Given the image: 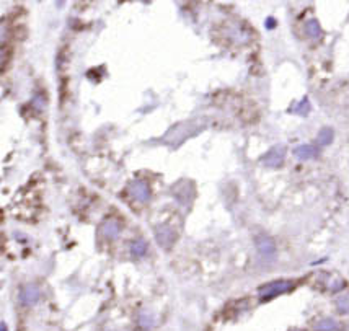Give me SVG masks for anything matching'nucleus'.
<instances>
[{
  "label": "nucleus",
  "mask_w": 349,
  "mask_h": 331,
  "mask_svg": "<svg viewBox=\"0 0 349 331\" xmlns=\"http://www.w3.org/2000/svg\"><path fill=\"white\" fill-rule=\"evenodd\" d=\"M155 238L157 242L162 248H165V250H168L171 248V245L175 243L176 240V233L173 228H170L168 225H160V227L155 228Z\"/></svg>",
  "instance_id": "obj_2"
},
{
  "label": "nucleus",
  "mask_w": 349,
  "mask_h": 331,
  "mask_svg": "<svg viewBox=\"0 0 349 331\" xmlns=\"http://www.w3.org/2000/svg\"><path fill=\"white\" fill-rule=\"evenodd\" d=\"M266 25H267V26H274V25H276V21L272 20V18H269V20H266Z\"/></svg>",
  "instance_id": "obj_16"
},
{
  "label": "nucleus",
  "mask_w": 349,
  "mask_h": 331,
  "mask_svg": "<svg viewBox=\"0 0 349 331\" xmlns=\"http://www.w3.org/2000/svg\"><path fill=\"white\" fill-rule=\"evenodd\" d=\"M308 109H310V106H308V100H302V102H300L297 106H295L292 111L294 113H297V114H307L308 113Z\"/></svg>",
  "instance_id": "obj_15"
},
{
  "label": "nucleus",
  "mask_w": 349,
  "mask_h": 331,
  "mask_svg": "<svg viewBox=\"0 0 349 331\" xmlns=\"http://www.w3.org/2000/svg\"><path fill=\"white\" fill-rule=\"evenodd\" d=\"M0 328H2V330H0V331H7V325H5V323H3V321H2V323H0Z\"/></svg>",
  "instance_id": "obj_17"
},
{
  "label": "nucleus",
  "mask_w": 349,
  "mask_h": 331,
  "mask_svg": "<svg viewBox=\"0 0 349 331\" xmlns=\"http://www.w3.org/2000/svg\"><path fill=\"white\" fill-rule=\"evenodd\" d=\"M284 155H286V148L283 145H276L263 155V163H265L266 166H271V168H277V166L283 165Z\"/></svg>",
  "instance_id": "obj_3"
},
{
  "label": "nucleus",
  "mask_w": 349,
  "mask_h": 331,
  "mask_svg": "<svg viewBox=\"0 0 349 331\" xmlns=\"http://www.w3.org/2000/svg\"><path fill=\"white\" fill-rule=\"evenodd\" d=\"M20 299H21V304L23 305H35L38 300H40V289L36 286H26L25 289L21 290L20 294Z\"/></svg>",
  "instance_id": "obj_6"
},
{
  "label": "nucleus",
  "mask_w": 349,
  "mask_h": 331,
  "mask_svg": "<svg viewBox=\"0 0 349 331\" xmlns=\"http://www.w3.org/2000/svg\"><path fill=\"white\" fill-rule=\"evenodd\" d=\"M131 253H132V256H136V258L144 256L145 253H147V243H145V240H144V238H139V240H136V242H132V245H131Z\"/></svg>",
  "instance_id": "obj_10"
},
{
  "label": "nucleus",
  "mask_w": 349,
  "mask_h": 331,
  "mask_svg": "<svg viewBox=\"0 0 349 331\" xmlns=\"http://www.w3.org/2000/svg\"><path fill=\"white\" fill-rule=\"evenodd\" d=\"M119 230H121V227H119V224L114 222V220H106V222L102 225V232L103 235H106L108 238H116L119 235Z\"/></svg>",
  "instance_id": "obj_8"
},
{
  "label": "nucleus",
  "mask_w": 349,
  "mask_h": 331,
  "mask_svg": "<svg viewBox=\"0 0 349 331\" xmlns=\"http://www.w3.org/2000/svg\"><path fill=\"white\" fill-rule=\"evenodd\" d=\"M129 194L132 196L134 199L141 201V203H145L150 198V189L144 181H132L131 186H129Z\"/></svg>",
  "instance_id": "obj_5"
},
{
  "label": "nucleus",
  "mask_w": 349,
  "mask_h": 331,
  "mask_svg": "<svg viewBox=\"0 0 349 331\" xmlns=\"http://www.w3.org/2000/svg\"><path fill=\"white\" fill-rule=\"evenodd\" d=\"M305 31L310 38H320L322 36V28H320L317 20H308L305 23Z\"/></svg>",
  "instance_id": "obj_12"
},
{
  "label": "nucleus",
  "mask_w": 349,
  "mask_h": 331,
  "mask_svg": "<svg viewBox=\"0 0 349 331\" xmlns=\"http://www.w3.org/2000/svg\"><path fill=\"white\" fill-rule=\"evenodd\" d=\"M256 248L260 251V255L263 258H272L276 255V243L271 237H266V235H260L255 240Z\"/></svg>",
  "instance_id": "obj_4"
},
{
  "label": "nucleus",
  "mask_w": 349,
  "mask_h": 331,
  "mask_svg": "<svg viewBox=\"0 0 349 331\" xmlns=\"http://www.w3.org/2000/svg\"><path fill=\"white\" fill-rule=\"evenodd\" d=\"M333 137H334L333 129L331 127H323L322 131L318 132V136H317V144H318L320 147L329 145V144L333 142Z\"/></svg>",
  "instance_id": "obj_9"
},
{
  "label": "nucleus",
  "mask_w": 349,
  "mask_h": 331,
  "mask_svg": "<svg viewBox=\"0 0 349 331\" xmlns=\"http://www.w3.org/2000/svg\"><path fill=\"white\" fill-rule=\"evenodd\" d=\"M338 330V323L331 318H323L315 325V331H334Z\"/></svg>",
  "instance_id": "obj_11"
},
{
  "label": "nucleus",
  "mask_w": 349,
  "mask_h": 331,
  "mask_svg": "<svg viewBox=\"0 0 349 331\" xmlns=\"http://www.w3.org/2000/svg\"><path fill=\"white\" fill-rule=\"evenodd\" d=\"M292 282L290 281H274V282H269V284L263 286L260 289V297L261 300H267V299H272V297L279 295V294H284L292 289Z\"/></svg>",
  "instance_id": "obj_1"
},
{
  "label": "nucleus",
  "mask_w": 349,
  "mask_h": 331,
  "mask_svg": "<svg viewBox=\"0 0 349 331\" xmlns=\"http://www.w3.org/2000/svg\"><path fill=\"white\" fill-rule=\"evenodd\" d=\"M336 310L339 311V313H343V315L349 313V292H346V294H343V295H339L338 299H336Z\"/></svg>",
  "instance_id": "obj_13"
},
{
  "label": "nucleus",
  "mask_w": 349,
  "mask_h": 331,
  "mask_svg": "<svg viewBox=\"0 0 349 331\" xmlns=\"http://www.w3.org/2000/svg\"><path fill=\"white\" fill-rule=\"evenodd\" d=\"M139 325L144 330H150L152 325H154V316H152L149 311H141V315H139Z\"/></svg>",
  "instance_id": "obj_14"
},
{
  "label": "nucleus",
  "mask_w": 349,
  "mask_h": 331,
  "mask_svg": "<svg viewBox=\"0 0 349 331\" xmlns=\"http://www.w3.org/2000/svg\"><path fill=\"white\" fill-rule=\"evenodd\" d=\"M294 155L300 158V160H310V158H315L318 155V148L313 145H308V144H304V145H299L295 148Z\"/></svg>",
  "instance_id": "obj_7"
}]
</instances>
